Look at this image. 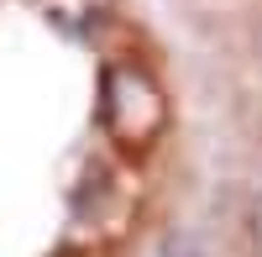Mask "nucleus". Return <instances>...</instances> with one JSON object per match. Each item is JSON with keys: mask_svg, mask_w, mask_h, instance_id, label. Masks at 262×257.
I'll return each instance as SVG.
<instances>
[{"mask_svg": "<svg viewBox=\"0 0 262 257\" xmlns=\"http://www.w3.org/2000/svg\"><path fill=\"white\" fill-rule=\"evenodd\" d=\"M257 242H262V210H257Z\"/></svg>", "mask_w": 262, "mask_h": 257, "instance_id": "f03ea898", "label": "nucleus"}, {"mask_svg": "<svg viewBox=\"0 0 262 257\" xmlns=\"http://www.w3.org/2000/svg\"><path fill=\"white\" fill-rule=\"evenodd\" d=\"M100 116L126 153H147L163 132V90L152 84L147 69L137 63H116L100 84Z\"/></svg>", "mask_w": 262, "mask_h": 257, "instance_id": "f257e3e1", "label": "nucleus"}]
</instances>
